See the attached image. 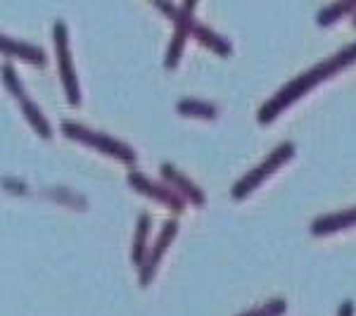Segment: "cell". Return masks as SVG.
I'll list each match as a JSON object with an SVG mask.
<instances>
[{"mask_svg": "<svg viewBox=\"0 0 356 316\" xmlns=\"http://www.w3.org/2000/svg\"><path fill=\"white\" fill-rule=\"evenodd\" d=\"M354 26H356V15H354Z\"/></svg>", "mask_w": 356, "mask_h": 316, "instance_id": "ac0fdd59", "label": "cell"}, {"mask_svg": "<svg viewBox=\"0 0 356 316\" xmlns=\"http://www.w3.org/2000/svg\"><path fill=\"white\" fill-rule=\"evenodd\" d=\"M62 134H67L69 138H76V141H83L88 145L97 148L102 152H110L117 159H124V162H136V150L126 143L117 141V138L100 134V131H93L88 126H81L76 122H62Z\"/></svg>", "mask_w": 356, "mask_h": 316, "instance_id": "277c9868", "label": "cell"}, {"mask_svg": "<svg viewBox=\"0 0 356 316\" xmlns=\"http://www.w3.org/2000/svg\"><path fill=\"white\" fill-rule=\"evenodd\" d=\"M285 307H288V302H285L283 297H271L268 302L257 304V307H252L250 312H245L240 316H278L285 312Z\"/></svg>", "mask_w": 356, "mask_h": 316, "instance_id": "9a60e30c", "label": "cell"}, {"mask_svg": "<svg viewBox=\"0 0 356 316\" xmlns=\"http://www.w3.org/2000/svg\"><path fill=\"white\" fill-rule=\"evenodd\" d=\"M0 48L3 53H13L15 57H22V60L36 62V65H45V53L38 45H31L26 41H19V38H10V36H0Z\"/></svg>", "mask_w": 356, "mask_h": 316, "instance_id": "8fae6325", "label": "cell"}, {"mask_svg": "<svg viewBox=\"0 0 356 316\" xmlns=\"http://www.w3.org/2000/svg\"><path fill=\"white\" fill-rule=\"evenodd\" d=\"M53 33H55L57 65H60L62 84H65V90H67V100L72 102V105H79V84H76V74H74V67H72V53H69L65 22L57 19L53 26Z\"/></svg>", "mask_w": 356, "mask_h": 316, "instance_id": "5b68a950", "label": "cell"}, {"mask_svg": "<svg viewBox=\"0 0 356 316\" xmlns=\"http://www.w3.org/2000/svg\"><path fill=\"white\" fill-rule=\"evenodd\" d=\"M159 171H162V174H164L171 183H174V186L181 188V193L186 195V198L191 200L193 205H204V193L200 191V188L195 186V183H193L191 179H188V176H183L181 171H178L171 162H162V166H159Z\"/></svg>", "mask_w": 356, "mask_h": 316, "instance_id": "30bf717a", "label": "cell"}, {"mask_svg": "<svg viewBox=\"0 0 356 316\" xmlns=\"http://www.w3.org/2000/svg\"><path fill=\"white\" fill-rule=\"evenodd\" d=\"M354 60H356V43L344 45L342 50H337V53L330 55L328 60L318 62L316 67L307 69V72H302L300 77H295L292 81L285 84L283 88H280L278 93L271 97V100L264 102L259 114H257V119H259L261 124H268L275 117V114L283 112L285 107L290 105V102H295L297 97H302L304 93H307V90H312L318 81H323V79L332 77L335 72H340L342 67L352 65Z\"/></svg>", "mask_w": 356, "mask_h": 316, "instance_id": "6da1fadb", "label": "cell"}, {"mask_svg": "<svg viewBox=\"0 0 356 316\" xmlns=\"http://www.w3.org/2000/svg\"><path fill=\"white\" fill-rule=\"evenodd\" d=\"M176 110L181 114H188V117H202V119L216 117V105L200 100V97H183V100L176 102Z\"/></svg>", "mask_w": 356, "mask_h": 316, "instance_id": "4fadbf2b", "label": "cell"}, {"mask_svg": "<svg viewBox=\"0 0 356 316\" xmlns=\"http://www.w3.org/2000/svg\"><path fill=\"white\" fill-rule=\"evenodd\" d=\"M3 77H5V84H8V88L17 95V100H19L22 110H24L26 119L31 122V126H33V129H36L43 138H48L50 134H53V131H50L48 119L43 117V112L38 110L36 102H31V100L26 97L24 86H22V84H19V79H17V72H15V69L10 67V65H5V67H3Z\"/></svg>", "mask_w": 356, "mask_h": 316, "instance_id": "8992f818", "label": "cell"}, {"mask_svg": "<svg viewBox=\"0 0 356 316\" xmlns=\"http://www.w3.org/2000/svg\"><path fill=\"white\" fill-rule=\"evenodd\" d=\"M295 155V145H292L290 141H285V143H280L278 148H273L271 152H268V157L264 159L261 164H257L254 169H250L247 174L243 176L240 181H235L233 183V188H231V195L235 200H240V198H245L247 193L252 191V188H257L259 183L266 179L271 171L278 169L283 162H288V159Z\"/></svg>", "mask_w": 356, "mask_h": 316, "instance_id": "3957f363", "label": "cell"}, {"mask_svg": "<svg viewBox=\"0 0 356 316\" xmlns=\"http://www.w3.org/2000/svg\"><path fill=\"white\" fill-rule=\"evenodd\" d=\"M154 8H159L162 13L171 15L174 19V38H171V45L166 50V57H164V65L166 67H176L178 57L183 53V45H186V38L188 33H193V26H195V17H193V10H195V3H186V5H171V3H162V0H154Z\"/></svg>", "mask_w": 356, "mask_h": 316, "instance_id": "7a4b0ae2", "label": "cell"}, {"mask_svg": "<svg viewBox=\"0 0 356 316\" xmlns=\"http://www.w3.org/2000/svg\"><path fill=\"white\" fill-rule=\"evenodd\" d=\"M349 10H356L354 0H349V3H330V5H325V8H321V13H318V24L328 26L332 19L342 17L344 13H349Z\"/></svg>", "mask_w": 356, "mask_h": 316, "instance_id": "2e32d148", "label": "cell"}, {"mask_svg": "<svg viewBox=\"0 0 356 316\" xmlns=\"http://www.w3.org/2000/svg\"><path fill=\"white\" fill-rule=\"evenodd\" d=\"M356 223V207L352 210H342V212H330V214H323L318 219L312 221V233L314 235H323L330 231H342V228Z\"/></svg>", "mask_w": 356, "mask_h": 316, "instance_id": "9c48e42d", "label": "cell"}, {"mask_svg": "<svg viewBox=\"0 0 356 316\" xmlns=\"http://www.w3.org/2000/svg\"><path fill=\"white\" fill-rule=\"evenodd\" d=\"M337 316H354V302L352 300H344L340 312H337Z\"/></svg>", "mask_w": 356, "mask_h": 316, "instance_id": "e0dca14e", "label": "cell"}, {"mask_svg": "<svg viewBox=\"0 0 356 316\" xmlns=\"http://www.w3.org/2000/svg\"><path fill=\"white\" fill-rule=\"evenodd\" d=\"M129 183L136 188V191L150 195V198L159 200V203H164L166 207H171L174 212H183V205H186V200H183V195H178L176 191H171L169 186H162V183L152 181L150 176L140 174V171H131L129 174Z\"/></svg>", "mask_w": 356, "mask_h": 316, "instance_id": "52a82bcc", "label": "cell"}, {"mask_svg": "<svg viewBox=\"0 0 356 316\" xmlns=\"http://www.w3.org/2000/svg\"><path fill=\"white\" fill-rule=\"evenodd\" d=\"M176 228H178V221H176V219H166V221L162 223V231H159L157 240H154L152 252L147 255V260L143 262V267H140V285H147V283H150L154 269H157V264H159V257H162V255H164V250L169 248L171 238L176 235Z\"/></svg>", "mask_w": 356, "mask_h": 316, "instance_id": "ba28073f", "label": "cell"}, {"mask_svg": "<svg viewBox=\"0 0 356 316\" xmlns=\"http://www.w3.org/2000/svg\"><path fill=\"white\" fill-rule=\"evenodd\" d=\"M147 231H150V214L147 212H140L138 216V226H136V240H134V262L138 267H143L145 257V240H147Z\"/></svg>", "mask_w": 356, "mask_h": 316, "instance_id": "5bb4252c", "label": "cell"}, {"mask_svg": "<svg viewBox=\"0 0 356 316\" xmlns=\"http://www.w3.org/2000/svg\"><path fill=\"white\" fill-rule=\"evenodd\" d=\"M193 33L197 36V41L200 43H204L207 48H211L214 53H219V55H231V43L226 41L223 36H219V33H214L207 24H200V22H195V26H193Z\"/></svg>", "mask_w": 356, "mask_h": 316, "instance_id": "7c38bea8", "label": "cell"}]
</instances>
